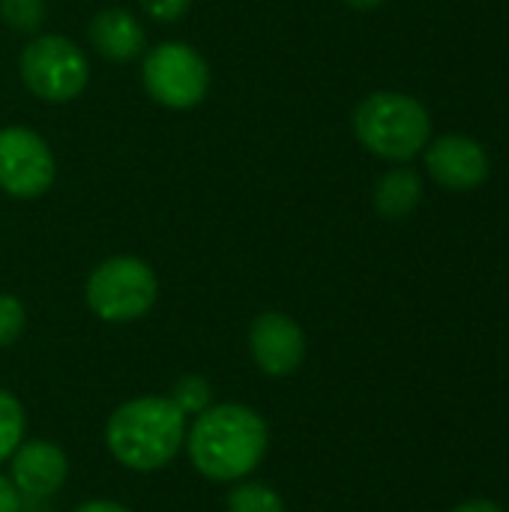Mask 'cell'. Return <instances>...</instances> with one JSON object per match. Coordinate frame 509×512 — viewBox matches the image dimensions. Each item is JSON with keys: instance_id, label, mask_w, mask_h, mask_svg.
Returning a JSON list of instances; mask_svg holds the SVG:
<instances>
[{"instance_id": "obj_12", "label": "cell", "mask_w": 509, "mask_h": 512, "mask_svg": "<svg viewBox=\"0 0 509 512\" xmlns=\"http://www.w3.org/2000/svg\"><path fill=\"white\" fill-rule=\"evenodd\" d=\"M423 198V180L414 168H393L375 183V210L384 219H405Z\"/></svg>"}, {"instance_id": "obj_18", "label": "cell", "mask_w": 509, "mask_h": 512, "mask_svg": "<svg viewBox=\"0 0 509 512\" xmlns=\"http://www.w3.org/2000/svg\"><path fill=\"white\" fill-rule=\"evenodd\" d=\"M189 6H192V0H141V9L159 24L180 21L189 12Z\"/></svg>"}, {"instance_id": "obj_20", "label": "cell", "mask_w": 509, "mask_h": 512, "mask_svg": "<svg viewBox=\"0 0 509 512\" xmlns=\"http://www.w3.org/2000/svg\"><path fill=\"white\" fill-rule=\"evenodd\" d=\"M453 512H504V507H498L492 501H465V504H459Z\"/></svg>"}, {"instance_id": "obj_13", "label": "cell", "mask_w": 509, "mask_h": 512, "mask_svg": "<svg viewBox=\"0 0 509 512\" xmlns=\"http://www.w3.org/2000/svg\"><path fill=\"white\" fill-rule=\"evenodd\" d=\"M24 426H27V420H24L21 402L12 393L0 390V462L12 459V453L21 447Z\"/></svg>"}, {"instance_id": "obj_4", "label": "cell", "mask_w": 509, "mask_h": 512, "mask_svg": "<svg viewBox=\"0 0 509 512\" xmlns=\"http://www.w3.org/2000/svg\"><path fill=\"white\" fill-rule=\"evenodd\" d=\"M84 297L99 321L126 324L144 318L153 309L159 282L147 261L135 255H114L90 273Z\"/></svg>"}, {"instance_id": "obj_21", "label": "cell", "mask_w": 509, "mask_h": 512, "mask_svg": "<svg viewBox=\"0 0 509 512\" xmlns=\"http://www.w3.org/2000/svg\"><path fill=\"white\" fill-rule=\"evenodd\" d=\"M75 512H129L126 507L114 504V501H90V504H81Z\"/></svg>"}, {"instance_id": "obj_16", "label": "cell", "mask_w": 509, "mask_h": 512, "mask_svg": "<svg viewBox=\"0 0 509 512\" xmlns=\"http://www.w3.org/2000/svg\"><path fill=\"white\" fill-rule=\"evenodd\" d=\"M210 396H213V393H210V384H207L201 375H186V378L177 381L171 402H174L183 414H201V411H207Z\"/></svg>"}, {"instance_id": "obj_15", "label": "cell", "mask_w": 509, "mask_h": 512, "mask_svg": "<svg viewBox=\"0 0 509 512\" xmlns=\"http://www.w3.org/2000/svg\"><path fill=\"white\" fill-rule=\"evenodd\" d=\"M45 0H0V18L18 33H36L45 24Z\"/></svg>"}, {"instance_id": "obj_9", "label": "cell", "mask_w": 509, "mask_h": 512, "mask_svg": "<svg viewBox=\"0 0 509 512\" xmlns=\"http://www.w3.org/2000/svg\"><path fill=\"white\" fill-rule=\"evenodd\" d=\"M426 168L444 189L471 192L489 177V153L471 135H441L426 144Z\"/></svg>"}, {"instance_id": "obj_7", "label": "cell", "mask_w": 509, "mask_h": 512, "mask_svg": "<svg viewBox=\"0 0 509 512\" xmlns=\"http://www.w3.org/2000/svg\"><path fill=\"white\" fill-rule=\"evenodd\" d=\"M57 174L54 153L42 135L27 126L0 129V189L12 198H39Z\"/></svg>"}, {"instance_id": "obj_6", "label": "cell", "mask_w": 509, "mask_h": 512, "mask_svg": "<svg viewBox=\"0 0 509 512\" xmlns=\"http://www.w3.org/2000/svg\"><path fill=\"white\" fill-rule=\"evenodd\" d=\"M141 81L159 105L186 111L204 102L210 90V66L192 45L162 42L147 51Z\"/></svg>"}, {"instance_id": "obj_19", "label": "cell", "mask_w": 509, "mask_h": 512, "mask_svg": "<svg viewBox=\"0 0 509 512\" xmlns=\"http://www.w3.org/2000/svg\"><path fill=\"white\" fill-rule=\"evenodd\" d=\"M0 512H21V495L12 486V480H6L0 474Z\"/></svg>"}, {"instance_id": "obj_22", "label": "cell", "mask_w": 509, "mask_h": 512, "mask_svg": "<svg viewBox=\"0 0 509 512\" xmlns=\"http://www.w3.org/2000/svg\"><path fill=\"white\" fill-rule=\"evenodd\" d=\"M351 9H360V12H369V9H378V6H384L387 0H345Z\"/></svg>"}, {"instance_id": "obj_3", "label": "cell", "mask_w": 509, "mask_h": 512, "mask_svg": "<svg viewBox=\"0 0 509 512\" xmlns=\"http://www.w3.org/2000/svg\"><path fill=\"white\" fill-rule=\"evenodd\" d=\"M354 135L369 153L390 162H405L429 144L432 120L426 105L414 96L378 90L357 105Z\"/></svg>"}, {"instance_id": "obj_5", "label": "cell", "mask_w": 509, "mask_h": 512, "mask_svg": "<svg viewBox=\"0 0 509 512\" xmlns=\"http://www.w3.org/2000/svg\"><path fill=\"white\" fill-rule=\"evenodd\" d=\"M18 66L21 81L42 102H72L90 81V63L84 51L60 33H45L27 42Z\"/></svg>"}, {"instance_id": "obj_2", "label": "cell", "mask_w": 509, "mask_h": 512, "mask_svg": "<svg viewBox=\"0 0 509 512\" xmlns=\"http://www.w3.org/2000/svg\"><path fill=\"white\" fill-rule=\"evenodd\" d=\"M186 441V414L165 396L123 402L105 426L111 456L138 474L165 468Z\"/></svg>"}, {"instance_id": "obj_11", "label": "cell", "mask_w": 509, "mask_h": 512, "mask_svg": "<svg viewBox=\"0 0 509 512\" xmlns=\"http://www.w3.org/2000/svg\"><path fill=\"white\" fill-rule=\"evenodd\" d=\"M90 42L102 57L126 63L144 51L147 33H144V24L129 9L111 6V9H102L90 21Z\"/></svg>"}, {"instance_id": "obj_10", "label": "cell", "mask_w": 509, "mask_h": 512, "mask_svg": "<svg viewBox=\"0 0 509 512\" xmlns=\"http://www.w3.org/2000/svg\"><path fill=\"white\" fill-rule=\"evenodd\" d=\"M69 474L66 453L51 441H21L12 453V486L21 498H48L54 495Z\"/></svg>"}, {"instance_id": "obj_14", "label": "cell", "mask_w": 509, "mask_h": 512, "mask_svg": "<svg viewBox=\"0 0 509 512\" xmlns=\"http://www.w3.org/2000/svg\"><path fill=\"white\" fill-rule=\"evenodd\" d=\"M228 512H288L285 501L264 483H240L228 492Z\"/></svg>"}, {"instance_id": "obj_1", "label": "cell", "mask_w": 509, "mask_h": 512, "mask_svg": "<svg viewBox=\"0 0 509 512\" xmlns=\"http://www.w3.org/2000/svg\"><path fill=\"white\" fill-rule=\"evenodd\" d=\"M186 447L198 474L216 483H234L249 477L264 462L270 432L261 414L228 402L201 411Z\"/></svg>"}, {"instance_id": "obj_17", "label": "cell", "mask_w": 509, "mask_h": 512, "mask_svg": "<svg viewBox=\"0 0 509 512\" xmlns=\"http://www.w3.org/2000/svg\"><path fill=\"white\" fill-rule=\"evenodd\" d=\"M24 324H27V312L21 300L12 294H0V348L12 345L24 333Z\"/></svg>"}, {"instance_id": "obj_8", "label": "cell", "mask_w": 509, "mask_h": 512, "mask_svg": "<svg viewBox=\"0 0 509 512\" xmlns=\"http://www.w3.org/2000/svg\"><path fill=\"white\" fill-rule=\"evenodd\" d=\"M249 351L255 366L270 378H285L306 357V336L291 315L261 312L249 327Z\"/></svg>"}]
</instances>
